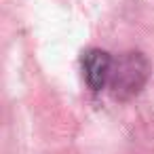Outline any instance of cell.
<instances>
[{
	"instance_id": "obj_1",
	"label": "cell",
	"mask_w": 154,
	"mask_h": 154,
	"mask_svg": "<svg viewBox=\"0 0 154 154\" xmlns=\"http://www.w3.org/2000/svg\"><path fill=\"white\" fill-rule=\"evenodd\" d=\"M150 78V61L139 51H125L112 59L108 89L110 95L118 101L133 99L141 93Z\"/></svg>"
},
{
	"instance_id": "obj_2",
	"label": "cell",
	"mask_w": 154,
	"mask_h": 154,
	"mask_svg": "<svg viewBox=\"0 0 154 154\" xmlns=\"http://www.w3.org/2000/svg\"><path fill=\"white\" fill-rule=\"evenodd\" d=\"M112 55L103 49H87L80 57V68H82V78L87 87L93 93H99L108 89L110 80V70H112Z\"/></svg>"
}]
</instances>
